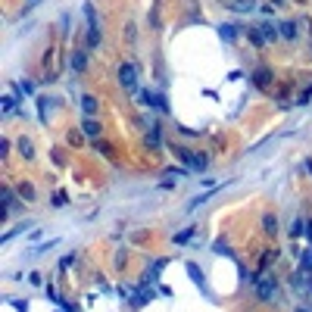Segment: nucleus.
Returning a JSON list of instances; mask_svg holds the SVG:
<instances>
[{
	"instance_id": "20e7f679",
	"label": "nucleus",
	"mask_w": 312,
	"mask_h": 312,
	"mask_svg": "<svg viewBox=\"0 0 312 312\" xmlns=\"http://www.w3.org/2000/svg\"><path fill=\"white\" fill-rule=\"evenodd\" d=\"M188 275H191V278H194V284H197V287H200V290H203L206 297L212 300V290L206 287V275H203V272L197 269V262H188Z\"/></svg>"
},
{
	"instance_id": "f257e3e1",
	"label": "nucleus",
	"mask_w": 312,
	"mask_h": 312,
	"mask_svg": "<svg viewBox=\"0 0 312 312\" xmlns=\"http://www.w3.org/2000/svg\"><path fill=\"white\" fill-rule=\"evenodd\" d=\"M253 284H256V297L262 303H272L275 293H278V278H275V275H262V278L253 281Z\"/></svg>"
},
{
	"instance_id": "5701e85b",
	"label": "nucleus",
	"mask_w": 312,
	"mask_h": 312,
	"mask_svg": "<svg viewBox=\"0 0 312 312\" xmlns=\"http://www.w3.org/2000/svg\"><path fill=\"white\" fill-rule=\"evenodd\" d=\"M94 147H97V153H103V156H113V147H109V144H103V141H97Z\"/></svg>"
},
{
	"instance_id": "a211bd4d",
	"label": "nucleus",
	"mask_w": 312,
	"mask_h": 312,
	"mask_svg": "<svg viewBox=\"0 0 312 312\" xmlns=\"http://www.w3.org/2000/svg\"><path fill=\"white\" fill-rule=\"evenodd\" d=\"M253 81L259 84V87H262V84H269V81H272V72H269V69H259V72H253Z\"/></svg>"
},
{
	"instance_id": "4be33fe9",
	"label": "nucleus",
	"mask_w": 312,
	"mask_h": 312,
	"mask_svg": "<svg viewBox=\"0 0 312 312\" xmlns=\"http://www.w3.org/2000/svg\"><path fill=\"white\" fill-rule=\"evenodd\" d=\"M231 10H237V13H250V10H256V4H253V0H237Z\"/></svg>"
},
{
	"instance_id": "c85d7f7f",
	"label": "nucleus",
	"mask_w": 312,
	"mask_h": 312,
	"mask_svg": "<svg viewBox=\"0 0 312 312\" xmlns=\"http://www.w3.org/2000/svg\"><path fill=\"white\" fill-rule=\"evenodd\" d=\"M293 312H309V309H306V306H297V309H293Z\"/></svg>"
},
{
	"instance_id": "6e6552de",
	"label": "nucleus",
	"mask_w": 312,
	"mask_h": 312,
	"mask_svg": "<svg viewBox=\"0 0 312 312\" xmlns=\"http://www.w3.org/2000/svg\"><path fill=\"white\" fill-rule=\"evenodd\" d=\"M262 234H265V237L278 234V218H275V212H265V215H262Z\"/></svg>"
},
{
	"instance_id": "cd10ccee",
	"label": "nucleus",
	"mask_w": 312,
	"mask_h": 312,
	"mask_svg": "<svg viewBox=\"0 0 312 312\" xmlns=\"http://www.w3.org/2000/svg\"><path fill=\"white\" fill-rule=\"evenodd\" d=\"M306 237H309V241H312V222H309V228H306Z\"/></svg>"
},
{
	"instance_id": "9d476101",
	"label": "nucleus",
	"mask_w": 312,
	"mask_h": 312,
	"mask_svg": "<svg viewBox=\"0 0 312 312\" xmlns=\"http://www.w3.org/2000/svg\"><path fill=\"white\" fill-rule=\"evenodd\" d=\"M259 31H262V38H265V44H272V41H278V38H281V31H278V25H272V22L259 25Z\"/></svg>"
},
{
	"instance_id": "39448f33",
	"label": "nucleus",
	"mask_w": 312,
	"mask_h": 312,
	"mask_svg": "<svg viewBox=\"0 0 312 312\" xmlns=\"http://www.w3.org/2000/svg\"><path fill=\"white\" fill-rule=\"evenodd\" d=\"M144 103H150L153 109H159V113H166V109H169V100L162 97V94H156V91H144Z\"/></svg>"
},
{
	"instance_id": "0eeeda50",
	"label": "nucleus",
	"mask_w": 312,
	"mask_h": 312,
	"mask_svg": "<svg viewBox=\"0 0 312 312\" xmlns=\"http://www.w3.org/2000/svg\"><path fill=\"white\" fill-rule=\"evenodd\" d=\"M81 109H84V116H87V119H94V116L100 113V103H97V97L84 94V97H81Z\"/></svg>"
},
{
	"instance_id": "ddd939ff",
	"label": "nucleus",
	"mask_w": 312,
	"mask_h": 312,
	"mask_svg": "<svg viewBox=\"0 0 312 312\" xmlns=\"http://www.w3.org/2000/svg\"><path fill=\"white\" fill-rule=\"evenodd\" d=\"M144 141H147V147H159V144H162V135H159V125H153V128H147V135H144Z\"/></svg>"
},
{
	"instance_id": "2eb2a0df",
	"label": "nucleus",
	"mask_w": 312,
	"mask_h": 312,
	"mask_svg": "<svg viewBox=\"0 0 312 312\" xmlns=\"http://www.w3.org/2000/svg\"><path fill=\"white\" fill-rule=\"evenodd\" d=\"M306 228H309V225L303 222V218H293V222H290V231H287V234L293 237V241H297V237H303V234H306Z\"/></svg>"
},
{
	"instance_id": "423d86ee",
	"label": "nucleus",
	"mask_w": 312,
	"mask_h": 312,
	"mask_svg": "<svg viewBox=\"0 0 312 312\" xmlns=\"http://www.w3.org/2000/svg\"><path fill=\"white\" fill-rule=\"evenodd\" d=\"M69 66H72V72H84V69H87V53H84V50H72Z\"/></svg>"
},
{
	"instance_id": "7ed1b4c3",
	"label": "nucleus",
	"mask_w": 312,
	"mask_h": 312,
	"mask_svg": "<svg viewBox=\"0 0 312 312\" xmlns=\"http://www.w3.org/2000/svg\"><path fill=\"white\" fill-rule=\"evenodd\" d=\"M119 84L125 91H138V66L135 63H122L119 66Z\"/></svg>"
},
{
	"instance_id": "bb28decb",
	"label": "nucleus",
	"mask_w": 312,
	"mask_h": 312,
	"mask_svg": "<svg viewBox=\"0 0 312 312\" xmlns=\"http://www.w3.org/2000/svg\"><path fill=\"white\" fill-rule=\"evenodd\" d=\"M28 284L38 287V284H41V275H38V272H31V275H28Z\"/></svg>"
},
{
	"instance_id": "6ab92c4d",
	"label": "nucleus",
	"mask_w": 312,
	"mask_h": 312,
	"mask_svg": "<svg viewBox=\"0 0 312 312\" xmlns=\"http://www.w3.org/2000/svg\"><path fill=\"white\" fill-rule=\"evenodd\" d=\"M25 228H28V222H22V225H16V228H13V231H7V234H4V237H0V244H10V241H13V237H16V234H22V231H25Z\"/></svg>"
},
{
	"instance_id": "aec40b11",
	"label": "nucleus",
	"mask_w": 312,
	"mask_h": 312,
	"mask_svg": "<svg viewBox=\"0 0 312 312\" xmlns=\"http://www.w3.org/2000/svg\"><path fill=\"white\" fill-rule=\"evenodd\" d=\"M0 109H4V116H13L16 113V97H4L0 100Z\"/></svg>"
},
{
	"instance_id": "f03ea898",
	"label": "nucleus",
	"mask_w": 312,
	"mask_h": 312,
	"mask_svg": "<svg viewBox=\"0 0 312 312\" xmlns=\"http://www.w3.org/2000/svg\"><path fill=\"white\" fill-rule=\"evenodd\" d=\"M175 153H178V159H181V162H188L194 172H206V166H209L206 153H191V150H181V147H178Z\"/></svg>"
},
{
	"instance_id": "b1692460",
	"label": "nucleus",
	"mask_w": 312,
	"mask_h": 312,
	"mask_svg": "<svg viewBox=\"0 0 312 312\" xmlns=\"http://www.w3.org/2000/svg\"><path fill=\"white\" fill-rule=\"evenodd\" d=\"M38 106H41V122H47V106H50V100H47V97H41V100H38Z\"/></svg>"
},
{
	"instance_id": "f3484780",
	"label": "nucleus",
	"mask_w": 312,
	"mask_h": 312,
	"mask_svg": "<svg viewBox=\"0 0 312 312\" xmlns=\"http://www.w3.org/2000/svg\"><path fill=\"white\" fill-rule=\"evenodd\" d=\"M4 203H7V212H16V209H19V203H16V197H13L10 188H4Z\"/></svg>"
},
{
	"instance_id": "dca6fc26",
	"label": "nucleus",
	"mask_w": 312,
	"mask_h": 312,
	"mask_svg": "<svg viewBox=\"0 0 312 312\" xmlns=\"http://www.w3.org/2000/svg\"><path fill=\"white\" fill-rule=\"evenodd\" d=\"M19 153H22V159H34V144L28 138H19Z\"/></svg>"
},
{
	"instance_id": "1a4fd4ad",
	"label": "nucleus",
	"mask_w": 312,
	"mask_h": 312,
	"mask_svg": "<svg viewBox=\"0 0 312 312\" xmlns=\"http://www.w3.org/2000/svg\"><path fill=\"white\" fill-rule=\"evenodd\" d=\"M81 131H84L87 138H100V135H103V125H100L97 119H84V122H81Z\"/></svg>"
},
{
	"instance_id": "a878e982",
	"label": "nucleus",
	"mask_w": 312,
	"mask_h": 312,
	"mask_svg": "<svg viewBox=\"0 0 312 312\" xmlns=\"http://www.w3.org/2000/svg\"><path fill=\"white\" fill-rule=\"evenodd\" d=\"M19 91H22V94H34V84L31 81H19Z\"/></svg>"
},
{
	"instance_id": "412c9836",
	"label": "nucleus",
	"mask_w": 312,
	"mask_h": 312,
	"mask_svg": "<svg viewBox=\"0 0 312 312\" xmlns=\"http://www.w3.org/2000/svg\"><path fill=\"white\" fill-rule=\"evenodd\" d=\"M194 234H197V228H185V231H178V234H175V244H185V241H191Z\"/></svg>"
},
{
	"instance_id": "393cba45",
	"label": "nucleus",
	"mask_w": 312,
	"mask_h": 312,
	"mask_svg": "<svg viewBox=\"0 0 312 312\" xmlns=\"http://www.w3.org/2000/svg\"><path fill=\"white\" fill-rule=\"evenodd\" d=\"M19 191H22V197H25V200H34V188H31V185H25V181H22V188H19Z\"/></svg>"
},
{
	"instance_id": "9b49d317",
	"label": "nucleus",
	"mask_w": 312,
	"mask_h": 312,
	"mask_svg": "<svg viewBox=\"0 0 312 312\" xmlns=\"http://www.w3.org/2000/svg\"><path fill=\"white\" fill-rule=\"evenodd\" d=\"M237 31H241L237 25H218V38L231 44V41H237Z\"/></svg>"
},
{
	"instance_id": "f8f14e48",
	"label": "nucleus",
	"mask_w": 312,
	"mask_h": 312,
	"mask_svg": "<svg viewBox=\"0 0 312 312\" xmlns=\"http://www.w3.org/2000/svg\"><path fill=\"white\" fill-rule=\"evenodd\" d=\"M278 31H281V38L293 41V38H297V22H293V19H287V22H281V25H278Z\"/></svg>"
},
{
	"instance_id": "4468645a",
	"label": "nucleus",
	"mask_w": 312,
	"mask_h": 312,
	"mask_svg": "<svg viewBox=\"0 0 312 312\" xmlns=\"http://www.w3.org/2000/svg\"><path fill=\"white\" fill-rule=\"evenodd\" d=\"M87 47H100V25L97 22L87 25Z\"/></svg>"
}]
</instances>
